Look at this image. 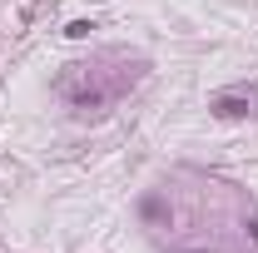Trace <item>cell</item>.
I'll list each match as a JSON object with an SVG mask.
<instances>
[{
	"instance_id": "obj_1",
	"label": "cell",
	"mask_w": 258,
	"mask_h": 253,
	"mask_svg": "<svg viewBox=\"0 0 258 253\" xmlns=\"http://www.w3.org/2000/svg\"><path fill=\"white\" fill-rule=\"evenodd\" d=\"M214 109H219V114H228V119H233V114H248V104H243L238 95H219V99H214Z\"/></svg>"
},
{
	"instance_id": "obj_2",
	"label": "cell",
	"mask_w": 258,
	"mask_h": 253,
	"mask_svg": "<svg viewBox=\"0 0 258 253\" xmlns=\"http://www.w3.org/2000/svg\"><path fill=\"white\" fill-rule=\"evenodd\" d=\"M90 30H95V20H75V25H70V30H64V35H70V40H85V35H90Z\"/></svg>"
},
{
	"instance_id": "obj_3",
	"label": "cell",
	"mask_w": 258,
	"mask_h": 253,
	"mask_svg": "<svg viewBox=\"0 0 258 253\" xmlns=\"http://www.w3.org/2000/svg\"><path fill=\"white\" fill-rule=\"evenodd\" d=\"M248 233H253V243H258V219H248Z\"/></svg>"
},
{
	"instance_id": "obj_4",
	"label": "cell",
	"mask_w": 258,
	"mask_h": 253,
	"mask_svg": "<svg viewBox=\"0 0 258 253\" xmlns=\"http://www.w3.org/2000/svg\"><path fill=\"white\" fill-rule=\"evenodd\" d=\"M179 253H209V248H179Z\"/></svg>"
}]
</instances>
